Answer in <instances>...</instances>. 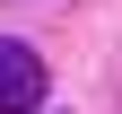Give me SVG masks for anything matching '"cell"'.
<instances>
[{
  "instance_id": "obj_1",
  "label": "cell",
  "mask_w": 122,
  "mask_h": 114,
  "mask_svg": "<svg viewBox=\"0 0 122 114\" xmlns=\"http://www.w3.org/2000/svg\"><path fill=\"white\" fill-rule=\"evenodd\" d=\"M35 105H44V53L0 35V114H35Z\"/></svg>"
}]
</instances>
